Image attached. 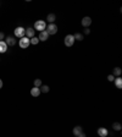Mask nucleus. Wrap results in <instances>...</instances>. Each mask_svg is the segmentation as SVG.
<instances>
[{
  "label": "nucleus",
  "mask_w": 122,
  "mask_h": 137,
  "mask_svg": "<svg viewBox=\"0 0 122 137\" xmlns=\"http://www.w3.org/2000/svg\"><path fill=\"white\" fill-rule=\"evenodd\" d=\"M108 80H109V81H110V82H114V81H115V76H114V75H109V76H108Z\"/></svg>",
  "instance_id": "nucleus-22"
},
{
  "label": "nucleus",
  "mask_w": 122,
  "mask_h": 137,
  "mask_svg": "<svg viewBox=\"0 0 122 137\" xmlns=\"http://www.w3.org/2000/svg\"><path fill=\"white\" fill-rule=\"evenodd\" d=\"M4 37H5V34H4L3 32H0V42H1V40L4 39Z\"/></svg>",
  "instance_id": "nucleus-24"
},
{
  "label": "nucleus",
  "mask_w": 122,
  "mask_h": 137,
  "mask_svg": "<svg viewBox=\"0 0 122 137\" xmlns=\"http://www.w3.org/2000/svg\"><path fill=\"white\" fill-rule=\"evenodd\" d=\"M16 42H17V40H16L15 37H7L6 40H5V43H6L7 45H10V47H14L15 44H16Z\"/></svg>",
  "instance_id": "nucleus-11"
},
{
  "label": "nucleus",
  "mask_w": 122,
  "mask_h": 137,
  "mask_svg": "<svg viewBox=\"0 0 122 137\" xmlns=\"http://www.w3.org/2000/svg\"><path fill=\"white\" fill-rule=\"evenodd\" d=\"M29 44H31V43H29V38H27L26 35L22 37V38L18 40V45L21 47L22 49H27L28 47H29Z\"/></svg>",
  "instance_id": "nucleus-2"
},
{
  "label": "nucleus",
  "mask_w": 122,
  "mask_h": 137,
  "mask_svg": "<svg viewBox=\"0 0 122 137\" xmlns=\"http://www.w3.org/2000/svg\"><path fill=\"white\" fill-rule=\"evenodd\" d=\"M34 33H35L34 28H27V29H26V37L29 39L34 37Z\"/></svg>",
  "instance_id": "nucleus-12"
},
{
  "label": "nucleus",
  "mask_w": 122,
  "mask_h": 137,
  "mask_svg": "<svg viewBox=\"0 0 122 137\" xmlns=\"http://www.w3.org/2000/svg\"><path fill=\"white\" fill-rule=\"evenodd\" d=\"M72 132H73V135H75V137H77V136H78V135H81V134H82V132H83V127H82V126H79V125H77V126H75V127H73Z\"/></svg>",
  "instance_id": "nucleus-8"
},
{
  "label": "nucleus",
  "mask_w": 122,
  "mask_h": 137,
  "mask_svg": "<svg viewBox=\"0 0 122 137\" xmlns=\"http://www.w3.org/2000/svg\"><path fill=\"white\" fill-rule=\"evenodd\" d=\"M14 33H15V35H16L17 38L21 39L22 37H24V35H26V28L21 27V26H20V27H16V28H15Z\"/></svg>",
  "instance_id": "nucleus-3"
},
{
  "label": "nucleus",
  "mask_w": 122,
  "mask_h": 137,
  "mask_svg": "<svg viewBox=\"0 0 122 137\" xmlns=\"http://www.w3.org/2000/svg\"><path fill=\"white\" fill-rule=\"evenodd\" d=\"M121 74H122V69H121V67H115V69H114V71H112V75H114V76H116V77H120V76H121Z\"/></svg>",
  "instance_id": "nucleus-15"
},
{
  "label": "nucleus",
  "mask_w": 122,
  "mask_h": 137,
  "mask_svg": "<svg viewBox=\"0 0 122 137\" xmlns=\"http://www.w3.org/2000/svg\"><path fill=\"white\" fill-rule=\"evenodd\" d=\"M45 28H46V23L43 20H39V21H37L34 23V31L37 29V31L42 32V31H45Z\"/></svg>",
  "instance_id": "nucleus-1"
},
{
  "label": "nucleus",
  "mask_w": 122,
  "mask_h": 137,
  "mask_svg": "<svg viewBox=\"0 0 122 137\" xmlns=\"http://www.w3.org/2000/svg\"><path fill=\"white\" fill-rule=\"evenodd\" d=\"M112 129H114L115 131H121L122 125L120 123H114V124H112Z\"/></svg>",
  "instance_id": "nucleus-19"
},
{
  "label": "nucleus",
  "mask_w": 122,
  "mask_h": 137,
  "mask_svg": "<svg viewBox=\"0 0 122 137\" xmlns=\"http://www.w3.org/2000/svg\"><path fill=\"white\" fill-rule=\"evenodd\" d=\"M97 132H98V135H99L100 137H106V136H108V134H109V131L106 130L105 127H99Z\"/></svg>",
  "instance_id": "nucleus-9"
},
{
  "label": "nucleus",
  "mask_w": 122,
  "mask_h": 137,
  "mask_svg": "<svg viewBox=\"0 0 122 137\" xmlns=\"http://www.w3.org/2000/svg\"><path fill=\"white\" fill-rule=\"evenodd\" d=\"M63 43H65V45L66 47H72L73 44H75V37H73V34H67L66 37H65V40H63Z\"/></svg>",
  "instance_id": "nucleus-4"
},
{
  "label": "nucleus",
  "mask_w": 122,
  "mask_h": 137,
  "mask_svg": "<svg viewBox=\"0 0 122 137\" xmlns=\"http://www.w3.org/2000/svg\"><path fill=\"white\" fill-rule=\"evenodd\" d=\"M7 50V44L4 40H1L0 42V53H6Z\"/></svg>",
  "instance_id": "nucleus-14"
},
{
  "label": "nucleus",
  "mask_w": 122,
  "mask_h": 137,
  "mask_svg": "<svg viewBox=\"0 0 122 137\" xmlns=\"http://www.w3.org/2000/svg\"><path fill=\"white\" fill-rule=\"evenodd\" d=\"M81 23H82V26H83L84 28H88L89 26L92 25V18L89 17V16H86V17L82 18V21H81Z\"/></svg>",
  "instance_id": "nucleus-7"
},
{
  "label": "nucleus",
  "mask_w": 122,
  "mask_h": 137,
  "mask_svg": "<svg viewBox=\"0 0 122 137\" xmlns=\"http://www.w3.org/2000/svg\"><path fill=\"white\" fill-rule=\"evenodd\" d=\"M114 82H115L116 87L119 88V89H121V88H122V78L121 77H117V78H115V81H114Z\"/></svg>",
  "instance_id": "nucleus-17"
},
{
  "label": "nucleus",
  "mask_w": 122,
  "mask_h": 137,
  "mask_svg": "<svg viewBox=\"0 0 122 137\" xmlns=\"http://www.w3.org/2000/svg\"><path fill=\"white\" fill-rule=\"evenodd\" d=\"M39 89H40V93H48V92L50 91V88H49L48 84H42V86L39 87Z\"/></svg>",
  "instance_id": "nucleus-16"
},
{
  "label": "nucleus",
  "mask_w": 122,
  "mask_h": 137,
  "mask_svg": "<svg viewBox=\"0 0 122 137\" xmlns=\"http://www.w3.org/2000/svg\"><path fill=\"white\" fill-rule=\"evenodd\" d=\"M91 33V29L89 28H84V34H89Z\"/></svg>",
  "instance_id": "nucleus-23"
},
{
  "label": "nucleus",
  "mask_w": 122,
  "mask_h": 137,
  "mask_svg": "<svg viewBox=\"0 0 122 137\" xmlns=\"http://www.w3.org/2000/svg\"><path fill=\"white\" fill-rule=\"evenodd\" d=\"M46 32H48V34H56V32H57V26L55 25V23H49L48 26H46Z\"/></svg>",
  "instance_id": "nucleus-5"
},
{
  "label": "nucleus",
  "mask_w": 122,
  "mask_h": 137,
  "mask_svg": "<svg viewBox=\"0 0 122 137\" xmlns=\"http://www.w3.org/2000/svg\"><path fill=\"white\" fill-rule=\"evenodd\" d=\"M73 37H75V40H78V42H82L84 39V35L82 33H76V34H73Z\"/></svg>",
  "instance_id": "nucleus-18"
},
{
  "label": "nucleus",
  "mask_w": 122,
  "mask_h": 137,
  "mask_svg": "<svg viewBox=\"0 0 122 137\" xmlns=\"http://www.w3.org/2000/svg\"><path fill=\"white\" fill-rule=\"evenodd\" d=\"M3 88V81H1V78H0V89Z\"/></svg>",
  "instance_id": "nucleus-26"
},
{
  "label": "nucleus",
  "mask_w": 122,
  "mask_h": 137,
  "mask_svg": "<svg viewBox=\"0 0 122 137\" xmlns=\"http://www.w3.org/2000/svg\"><path fill=\"white\" fill-rule=\"evenodd\" d=\"M29 43H31V44H33V45H37V44L39 43L38 37H33V38H31V39H29Z\"/></svg>",
  "instance_id": "nucleus-20"
},
{
  "label": "nucleus",
  "mask_w": 122,
  "mask_h": 137,
  "mask_svg": "<svg viewBox=\"0 0 122 137\" xmlns=\"http://www.w3.org/2000/svg\"><path fill=\"white\" fill-rule=\"evenodd\" d=\"M33 83H34V87H40L42 86V80L40 78H35Z\"/></svg>",
  "instance_id": "nucleus-21"
},
{
  "label": "nucleus",
  "mask_w": 122,
  "mask_h": 137,
  "mask_svg": "<svg viewBox=\"0 0 122 137\" xmlns=\"http://www.w3.org/2000/svg\"><path fill=\"white\" fill-rule=\"evenodd\" d=\"M38 39H39V42H46V40L49 39V34H48V32H46V31H42V32H39Z\"/></svg>",
  "instance_id": "nucleus-6"
},
{
  "label": "nucleus",
  "mask_w": 122,
  "mask_h": 137,
  "mask_svg": "<svg viewBox=\"0 0 122 137\" xmlns=\"http://www.w3.org/2000/svg\"><path fill=\"white\" fill-rule=\"evenodd\" d=\"M77 137H87V135L84 134V132H82V134H81V135H78V136H77Z\"/></svg>",
  "instance_id": "nucleus-25"
},
{
  "label": "nucleus",
  "mask_w": 122,
  "mask_h": 137,
  "mask_svg": "<svg viewBox=\"0 0 122 137\" xmlns=\"http://www.w3.org/2000/svg\"><path fill=\"white\" fill-rule=\"evenodd\" d=\"M39 94H40V89L39 87H33L31 89V95L32 97H34V98H38Z\"/></svg>",
  "instance_id": "nucleus-10"
},
{
  "label": "nucleus",
  "mask_w": 122,
  "mask_h": 137,
  "mask_svg": "<svg viewBox=\"0 0 122 137\" xmlns=\"http://www.w3.org/2000/svg\"><path fill=\"white\" fill-rule=\"evenodd\" d=\"M56 20V15L55 14H49L48 16H46V21L49 22V23H54Z\"/></svg>",
  "instance_id": "nucleus-13"
}]
</instances>
